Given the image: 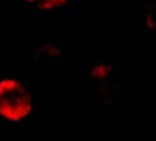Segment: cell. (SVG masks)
<instances>
[{
	"mask_svg": "<svg viewBox=\"0 0 156 141\" xmlns=\"http://www.w3.org/2000/svg\"><path fill=\"white\" fill-rule=\"evenodd\" d=\"M37 97L28 82L16 74H0V121L22 124L37 115Z\"/></svg>",
	"mask_w": 156,
	"mask_h": 141,
	"instance_id": "obj_1",
	"label": "cell"
},
{
	"mask_svg": "<svg viewBox=\"0 0 156 141\" xmlns=\"http://www.w3.org/2000/svg\"><path fill=\"white\" fill-rule=\"evenodd\" d=\"M74 0H37L29 11L36 16H55L73 11Z\"/></svg>",
	"mask_w": 156,
	"mask_h": 141,
	"instance_id": "obj_2",
	"label": "cell"
},
{
	"mask_svg": "<svg viewBox=\"0 0 156 141\" xmlns=\"http://www.w3.org/2000/svg\"><path fill=\"white\" fill-rule=\"evenodd\" d=\"M63 55V49L59 44L45 42L34 50L33 58L36 62L58 63Z\"/></svg>",
	"mask_w": 156,
	"mask_h": 141,
	"instance_id": "obj_3",
	"label": "cell"
},
{
	"mask_svg": "<svg viewBox=\"0 0 156 141\" xmlns=\"http://www.w3.org/2000/svg\"><path fill=\"white\" fill-rule=\"evenodd\" d=\"M19 2H21V3H24L26 5L27 8H31V7L36 3L37 0H18Z\"/></svg>",
	"mask_w": 156,
	"mask_h": 141,
	"instance_id": "obj_4",
	"label": "cell"
}]
</instances>
